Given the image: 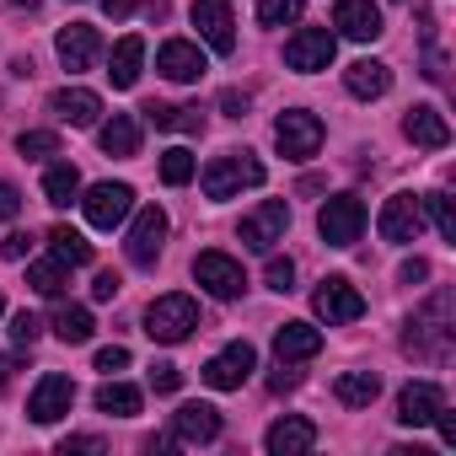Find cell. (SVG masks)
<instances>
[{
	"label": "cell",
	"mask_w": 456,
	"mask_h": 456,
	"mask_svg": "<svg viewBox=\"0 0 456 456\" xmlns=\"http://www.w3.org/2000/svg\"><path fill=\"white\" fill-rule=\"evenodd\" d=\"M317 232H322V242H328V248H354V242H360V232H365V204H360L354 193L328 199V204H322V215H317Z\"/></svg>",
	"instance_id": "obj_6"
},
{
	"label": "cell",
	"mask_w": 456,
	"mask_h": 456,
	"mask_svg": "<svg viewBox=\"0 0 456 456\" xmlns=\"http://www.w3.org/2000/svg\"><path fill=\"white\" fill-rule=\"evenodd\" d=\"M156 70L167 76V81H177V86H188V81H199L209 65H204V54H199V44H188V38H167L161 49H156Z\"/></svg>",
	"instance_id": "obj_19"
},
{
	"label": "cell",
	"mask_w": 456,
	"mask_h": 456,
	"mask_svg": "<svg viewBox=\"0 0 456 456\" xmlns=\"http://www.w3.org/2000/svg\"><path fill=\"white\" fill-rule=\"evenodd\" d=\"M172 440H183V445H209V440H220V408H209V403H183V408L172 413Z\"/></svg>",
	"instance_id": "obj_21"
},
{
	"label": "cell",
	"mask_w": 456,
	"mask_h": 456,
	"mask_svg": "<svg viewBox=\"0 0 456 456\" xmlns=\"http://www.w3.org/2000/svg\"><path fill=\"white\" fill-rule=\"evenodd\" d=\"M397 280H403V285H424V280H429V264H424V258H408V264L397 269Z\"/></svg>",
	"instance_id": "obj_46"
},
{
	"label": "cell",
	"mask_w": 456,
	"mask_h": 456,
	"mask_svg": "<svg viewBox=\"0 0 456 456\" xmlns=\"http://www.w3.org/2000/svg\"><path fill=\"white\" fill-rule=\"evenodd\" d=\"M12 370H17V365H12V354H0V387L12 381Z\"/></svg>",
	"instance_id": "obj_51"
},
{
	"label": "cell",
	"mask_w": 456,
	"mask_h": 456,
	"mask_svg": "<svg viewBox=\"0 0 456 456\" xmlns=\"http://www.w3.org/2000/svg\"><path fill=\"white\" fill-rule=\"evenodd\" d=\"M333 392H338L344 408H370V403L381 397V376H376V370H344V376L333 381Z\"/></svg>",
	"instance_id": "obj_27"
},
{
	"label": "cell",
	"mask_w": 456,
	"mask_h": 456,
	"mask_svg": "<svg viewBox=\"0 0 456 456\" xmlns=\"http://www.w3.org/2000/svg\"><path fill=\"white\" fill-rule=\"evenodd\" d=\"M322 118L317 113H306V108H290V113H280L274 118V145L290 156V161H306V156H317L322 151Z\"/></svg>",
	"instance_id": "obj_5"
},
{
	"label": "cell",
	"mask_w": 456,
	"mask_h": 456,
	"mask_svg": "<svg viewBox=\"0 0 456 456\" xmlns=\"http://www.w3.org/2000/svg\"><path fill=\"white\" fill-rule=\"evenodd\" d=\"M54 54H60V65L76 76V70H92V65H97V54H102V38H97V28H86V22H70V28H60V38H54Z\"/></svg>",
	"instance_id": "obj_17"
},
{
	"label": "cell",
	"mask_w": 456,
	"mask_h": 456,
	"mask_svg": "<svg viewBox=\"0 0 456 456\" xmlns=\"http://www.w3.org/2000/svg\"><path fill=\"white\" fill-rule=\"evenodd\" d=\"M49 248H54V258H65L70 269H86V264H92V242H86L81 232H70V225H54V232H49Z\"/></svg>",
	"instance_id": "obj_32"
},
{
	"label": "cell",
	"mask_w": 456,
	"mask_h": 456,
	"mask_svg": "<svg viewBox=\"0 0 456 456\" xmlns=\"http://www.w3.org/2000/svg\"><path fill=\"white\" fill-rule=\"evenodd\" d=\"M70 408H76V381L60 376V370L38 376V387H33V397H28V419H33V424H60Z\"/></svg>",
	"instance_id": "obj_13"
},
{
	"label": "cell",
	"mask_w": 456,
	"mask_h": 456,
	"mask_svg": "<svg viewBox=\"0 0 456 456\" xmlns=\"http://www.w3.org/2000/svg\"><path fill=\"white\" fill-rule=\"evenodd\" d=\"M145 118L156 129H172V134H199L204 129V108H177V102H151Z\"/></svg>",
	"instance_id": "obj_28"
},
{
	"label": "cell",
	"mask_w": 456,
	"mask_h": 456,
	"mask_svg": "<svg viewBox=\"0 0 456 456\" xmlns=\"http://www.w3.org/2000/svg\"><path fill=\"white\" fill-rule=\"evenodd\" d=\"M193 28L215 54H232L237 49V17H232V0H193Z\"/></svg>",
	"instance_id": "obj_15"
},
{
	"label": "cell",
	"mask_w": 456,
	"mask_h": 456,
	"mask_svg": "<svg viewBox=\"0 0 456 456\" xmlns=\"http://www.w3.org/2000/svg\"><path fill=\"white\" fill-rule=\"evenodd\" d=\"M65 280H70V264H65V258L28 264V285H33L38 296H60V290H65Z\"/></svg>",
	"instance_id": "obj_34"
},
{
	"label": "cell",
	"mask_w": 456,
	"mask_h": 456,
	"mask_svg": "<svg viewBox=\"0 0 456 456\" xmlns=\"http://www.w3.org/2000/svg\"><path fill=\"white\" fill-rule=\"evenodd\" d=\"M188 177H193V156H188L183 145L161 151V183H167V188H183Z\"/></svg>",
	"instance_id": "obj_36"
},
{
	"label": "cell",
	"mask_w": 456,
	"mask_h": 456,
	"mask_svg": "<svg viewBox=\"0 0 456 456\" xmlns=\"http://www.w3.org/2000/svg\"><path fill=\"white\" fill-rule=\"evenodd\" d=\"M301 6H306V0H258V22H264V28L301 22Z\"/></svg>",
	"instance_id": "obj_37"
},
{
	"label": "cell",
	"mask_w": 456,
	"mask_h": 456,
	"mask_svg": "<svg viewBox=\"0 0 456 456\" xmlns=\"http://www.w3.org/2000/svg\"><path fill=\"white\" fill-rule=\"evenodd\" d=\"M333 54H338V38H333L328 28H301V33L285 44V65H290V70H301V76L328 70V65H333Z\"/></svg>",
	"instance_id": "obj_12"
},
{
	"label": "cell",
	"mask_w": 456,
	"mask_h": 456,
	"mask_svg": "<svg viewBox=\"0 0 456 456\" xmlns=\"http://www.w3.org/2000/svg\"><path fill=\"white\" fill-rule=\"evenodd\" d=\"M193 328H199V306H193V296H183V290L156 296V301L145 306V333H151L156 344H183Z\"/></svg>",
	"instance_id": "obj_3"
},
{
	"label": "cell",
	"mask_w": 456,
	"mask_h": 456,
	"mask_svg": "<svg viewBox=\"0 0 456 456\" xmlns=\"http://www.w3.org/2000/svg\"><path fill=\"white\" fill-rule=\"evenodd\" d=\"M17 209H22V193H17L12 183H0V225L17 220Z\"/></svg>",
	"instance_id": "obj_45"
},
{
	"label": "cell",
	"mask_w": 456,
	"mask_h": 456,
	"mask_svg": "<svg viewBox=\"0 0 456 456\" xmlns=\"http://www.w3.org/2000/svg\"><path fill=\"white\" fill-rule=\"evenodd\" d=\"M333 28H338L344 38H354V44H376V38L387 33L376 0H338V6H333Z\"/></svg>",
	"instance_id": "obj_16"
},
{
	"label": "cell",
	"mask_w": 456,
	"mask_h": 456,
	"mask_svg": "<svg viewBox=\"0 0 456 456\" xmlns=\"http://www.w3.org/2000/svg\"><path fill=\"white\" fill-rule=\"evenodd\" d=\"M33 253V232H12L6 242H0V258H12V264H22Z\"/></svg>",
	"instance_id": "obj_42"
},
{
	"label": "cell",
	"mask_w": 456,
	"mask_h": 456,
	"mask_svg": "<svg viewBox=\"0 0 456 456\" xmlns=\"http://www.w3.org/2000/svg\"><path fill=\"white\" fill-rule=\"evenodd\" d=\"M0 312H6V301H0Z\"/></svg>",
	"instance_id": "obj_52"
},
{
	"label": "cell",
	"mask_w": 456,
	"mask_h": 456,
	"mask_svg": "<svg viewBox=\"0 0 456 456\" xmlns=\"http://www.w3.org/2000/svg\"><path fill=\"white\" fill-rule=\"evenodd\" d=\"M97 413L134 419V413H140V387H129V381H102V387H97Z\"/></svg>",
	"instance_id": "obj_30"
},
{
	"label": "cell",
	"mask_w": 456,
	"mask_h": 456,
	"mask_svg": "<svg viewBox=\"0 0 456 456\" xmlns=\"http://www.w3.org/2000/svg\"><path fill=\"white\" fill-rule=\"evenodd\" d=\"M435 424H440V440H445V445H456V413H451V408H440V413H435Z\"/></svg>",
	"instance_id": "obj_49"
},
{
	"label": "cell",
	"mask_w": 456,
	"mask_h": 456,
	"mask_svg": "<svg viewBox=\"0 0 456 456\" xmlns=\"http://www.w3.org/2000/svg\"><path fill=\"white\" fill-rule=\"evenodd\" d=\"M118 290H124V280H118V274H113V269H102V274H97V280H92V301H113V296H118Z\"/></svg>",
	"instance_id": "obj_44"
},
{
	"label": "cell",
	"mask_w": 456,
	"mask_h": 456,
	"mask_svg": "<svg viewBox=\"0 0 456 456\" xmlns=\"http://www.w3.org/2000/svg\"><path fill=\"white\" fill-rule=\"evenodd\" d=\"M102 12H108V17H124V12H129V0H102Z\"/></svg>",
	"instance_id": "obj_50"
},
{
	"label": "cell",
	"mask_w": 456,
	"mask_h": 456,
	"mask_svg": "<svg viewBox=\"0 0 456 456\" xmlns=\"http://www.w3.org/2000/svg\"><path fill=\"white\" fill-rule=\"evenodd\" d=\"M344 86H349V97L376 102V97H387V92H392V70H387L381 60H354V65L344 70Z\"/></svg>",
	"instance_id": "obj_24"
},
{
	"label": "cell",
	"mask_w": 456,
	"mask_h": 456,
	"mask_svg": "<svg viewBox=\"0 0 456 456\" xmlns=\"http://www.w3.org/2000/svg\"><path fill=\"white\" fill-rule=\"evenodd\" d=\"M285 232H290L285 199H264L253 215H242V248H253V253H274V242H285Z\"/></svg>",
	"instance_id": "obj_8"
},
{
	"label": "cell",
	"mask_w": 456,
	"mask_h": 456,
	"mask_svg": "<svg viewBox=\"0 0 456 456\" xmlns=\"http://www.w3.org/2000/svg\"><path fill=\"white\" fill-rule=\"evenodd\" d=\"M38 333H44V322H38L33 312H17V317H12V344L33 349V344H38Z\"/></svg>",
	"instance_id": "obj_40"
},
{
	"label": "cell",
	"mask_w": 456,
	"mask_h": 456,
	"mask_svg": "<svg viewBox=\"0 0 456 456\" xmlns=\"http://www.w3.org/2000/svg\"><path fill=\"white\" fill-rule=\"evenodd\" d=\"M151 387H156V392H177V387H183V370L161 360V365H151Z\"/></svg>",
	"instance_id": "obj_43"
},
{
	"label": "cell",
	"mask_w": 456,
	"mask_h": 456,
	"mask_svg": "<svg viewBox=\"0 0 456 456\" xmlns=\"http://www.w3.org/2000/svg\"><path fill=\"white\" fill-rule=\"evenodd\" d=\"M161 248H167V209L145 204V209L134 215V225H129V237H124V258H129L134 269H151V264L161 258Z\"/></svg>",
	"instance_id": "obj_7"
},
{
	"label": "cell",
	"mask_w": 456,
	"mask_h": 456,
	"mask_svg": "<svg viewBox=\"0 0 456 456\" xmlns=\"http://www.w3.org/2000/svg\"><path fill=\"white\" fill-rule=\"evenodd\" d=\"M403 134H408L419 151H445V145H451V124H445V113L429 108V102H419V108L403 113Z\"/></svg>",
	"instance_id": "obj_22"
},
{
	"label": "cell",
	"mask_w": 456,
	"mask_h": 456,
	"mask_svg": "<svg viewBox=\"0 0 456 456\" xmlns=\"http://www.w3.org/2000/svg\"><path fill=\"white\" fill-rule=\"evenodd\" d=\"M376 232L387 237V242H413L419 232H424V199H413V193H392L387 204H381V215H376Z\"/></svg>",
	"instance_id": "obj_14"
},
{
	"label": "cell",
	"mask_w": 456,
	"mask_h": 456,
	"mask_svg": "<svg viewBox=\"0 0 456 456\" xmlns=\"http://www.w3.org/2000/svg\"><path fill=\"white\" fill-rule=\"evenodd\" d=\"M97 370H108V376L129 370V349H124V344H108V349H97Z\"/></svg>",
	"instance_id": "obj_41"
},
{
	"label": "cell",
	"mask_w": 456,
	"mask_h": 456,
	"mask_svg": "<svg viewBox=\"0 0 456 456\" xmlns=\"http://www.w3.org/2000/svg\"><path fill=\"white\" fill-rule=\"evenodd\" d=\"M17 151L22 156H60V134L54 129H28V134H17Z\"/></svg>",
	"instance_id": "obj_38"
},
{
	"label": "cell",
	"mask_w": 456,
	"mask_h": 456,
	"mask_svg": "<svg viewBox=\"0 0 456 456\" xmlns=\"http://www.w3.org/2000/svg\"><path fill=\"white\" fill-rule=\"evenodd\" d=\"M113 70H108V81L118 86V92H129L134 81H140V65H145V38L140 33H129V38H118L113 44V60H108Z\"/></svg>",
	"instance_id": "obj_25"
},
{
	"label": "cell",
	"mask_w": 456,
	"mask_h": 456,
	"mask_svg": "<svg viewBox=\"0 0 456 456\" xmlns=\"http://www.w3.org/2000/svg\"><path fill=\"white\" fill-rule=\"evenodd\" d=\"M440 408H445V392H440L435 381H408V387L397 392V424H408V429L435 424Z\"/></svg>",
	"instance_id": "obj_18"
},
{
	"label": "cell",
	"mask_w": 456,
	"mask_h": 456,
	"mask_svg": "<svg viewBox=\"0 0 456 456\" xmlns=\"http://www.w3.org/2000/svg\"><path fill=\"white\" fill-rule=\"evenodd\" d=\"M54 333H60V344H86L97 333V322H92L86 306H60L54 312Z\"/></svg>",
	"instance_id": "obj_33"
},
{
	"label": "cell",
	"mask_w": 456,
	"mask_h": 456,
	"mask_svg": "<svg viewBox=\"0 0 456 456\" xmlns=\"http://www.w3.org/2000/svg\"><path fill=\"white\" fill-rule=\"evenodd\" d=\"M403 349L419 354V360H445V354H451V290L429 296V306L408 317Z\"/></svg>",
	"instance_id": "obj_1"
},
{
	"label": "cell",
	"mask_w": 456,
	"mask_h": 456,
	"mask_svg": "<svg viewBox=\"0 0 456 456\" xmlns=\"http://www.w3.org/2000/svg\"><path fill=\"white\" fill-rule=\"evenodd\" d=\"M258 370V349L248 344V338H237V344H225L220 354H209L204 360V387H215V392H242V381Z\"/></svg>",
	"instance_id": "obj_4"
},
{
	"label": "cell",
	"mask_w": 456,
	"mask_h": 456,
	"mask_svg": "<svg viewBox=\"0 0 456 456\" xmlns=\"http://www.w3.org/2000/svg\"><path fill=\"white\" fill-rule=\"evenodd\" d=\"M322 349V333L312 328V322H285L280 333H274V354H280V365H290V360H312Z\"/></svg>",
	"instance_id": "obj_26"
},
{
	"label": "cell",
	"mask_w": 456,
	"mask_h": 456,
	"mask_svg": "<svg viewBox=\"0 0 456 456\" xmlns=\"http://www.w3.org/2000/svg\"><path fill=\"white\" fill-rule=\"evenodd\" d=\"M76 193H81V172H76L70 161H54V167L44 172V199H49L54 209H65Z\"/></svg>",
	"instance_id": "obj_31"
},
{
	"label": "cell",
	"mask_w": 456,
	"mask_h": 456,
	"mask_svg": "<svg viewBox=\"0 0 456 456\" xmlns=\"http://www.w3.org/2000/svg\"><path fill=\"white\" fill-rule=\"evenodd\" d=\"M81 209H86V220L97 232H113V225H124L134 215V188L129 183H97V188H86Z\"/></svg>",
	"instance_id": "obj_10"
},
{
	"label": "cell",
	"mask_w": 456,
	"mask_h": 456,
	"mask_svg": "<svg viewBox=\"0 0 456 456\" xmlns=\"http://www.w3.org/2000/svg\"><path fill=\"white\" fill-rule=\"evenodd\" d=\"M264 285L280 290V296H290V290H296V264H290V258H269V264H264Z\"/></svg>",
	"instance_id": "obj_39"
},
{
	"label": "cell",
	"mask_w": 456,
	"mask_h": 456,
	"mask_svg": "<svg viewBox=\"0 0 456 456\" xmlns=\"http://www.w3.org/2000/svg\"><path fill=\"white\" fill-rule=\"evenodd\" d=\"M264 445H269V456H301V451H312V445H317V424H312V419H301V413H285V419H274V424H269Z\"/></svg>",
	"instance_id": "obj_23"
},
{
	"label": "cell",
	"mask_w": 456,
	"mask_h": 456,
	"mask_svg": "<svg viewBox=\"0 0 456 456\" xmlns=\"http://www.w3.org/2000/svg\"><path fill=\"white\" fill-rule=\"evenodd\" d=\"M312 306H317V317H322L328 328H338V322H360V317H365V296H360L344 274H328V280L317 285Z\"/></svg>",
	"instance_id": "obj_11"
},
{
	"label": "cell",
	"mask_w": 456,
	"mask_h": 456,
	"mask_svg": "<svg viewBox=\"0 0 456 456\" xmlns=\"http://www.w3.org/2000/svg\"><path fill=\"white\" fill-rule=\"evenodd\" d=\"M97 140H102L108 156H134V151H140V118H134V113H113Z\"/></svg>",
	"instance_id": "obj_29"
},
{
	"label": "cell",
	"mask_w": 456,
	"mask_h": 456,
	"mask_svg": "<svg viewBox=\"0 0 456 456\" xmlns=\"http://www.w3.org/2000/svg\"><path fill=\"white\" fill-rule=\"evenodd\" d=\"M269 172H264V161L253 156V151H225V156H215L209 167H204V199H237L242 188H258Z\"/></svg>",
	"instance_id": "obj_2"
},
{
	"label": "cell",
	"mask_w": 456,
	"mask_h": 456,
	"mask_svg": "<svg viewBox=\"0 0 456 456\" xmlns=\"http://www.w3.org/2000/svg\"><path fill=\"white\" fill-rule=\"evenodd\" d=\"M193 280H199V285H204L215 301H237V296L248 290V274H242V264H237L232 253H215V248L193 258Z\"/></svg>",
	"instance_id": "obj_9"
},
{
	"label": "cell",
	"mask_w": 456,
	"mask_h": 456,
	"mask_svg": "<svg viewBox=\"0 0 456 456\" xmlns=\"http://www.w3.org/2000/svg\"><path fill=\"white\" fill-rule=\"evenodd\" d=\"M70 451H102V440L97 435H65L60 440V456H70Z\"/></svg>",
	"instance_id": "obj_47"
},
{
	"label": "cell",
	"mask_w": 456,
	"mask_h": 456,
	"mask_svg": "<svg viewBox=\"0 0 456 456\" xmlns=\"http://www.w3.org/2000/svg\"><path fill=\"white\" fill-rule=\"evenodd\" d=\"M220 108L225 118H248V92H220Z\"/></svg>",
	"instance_id": "obj_48"
},
{
	"label": "cell",
	"mask_w": 456,
	"mask_h": 456,
	"mask_svg": "<svg viewBox=\"0 0 456 456\" xmlns=\"http://www.w3.org/2000/svg\"><path fill=\"white\" fill-rule=\"evenodd\" d=\"M424 215L435 220V232L445 237V242H456V209H451V199L435 188V193H424Z\"/></svg>",
	"instance_id": "obj_35"
},
{
	"label": "cell",
	"mask_w": 456,
	"mask_h": 456,
	"mask_svg": "<svg viewBox=\"0 0 456 456\" xmlns=\"http://www.w3.org/2000/svg\"><path fill=\"white\" fill-rule=\"evenodd\" d=\"M49 113H54L60 124H70V129H92V124L102 118V97L86 92V86H60V92L49 97Z\"/></svg>",
	"instance_id": "obj_20"
}]
</instances>
